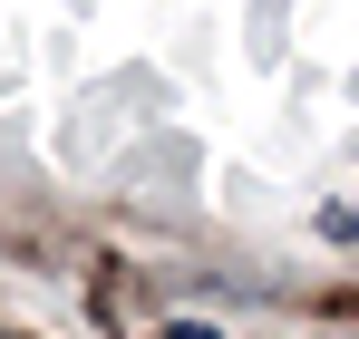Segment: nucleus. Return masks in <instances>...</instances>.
<instances>
[{
    "mask_svg": "<svg viewBox=\"0 0 359 339\" xmlns=\"http://www.w3.org/2000/svg\"><path fill=\"white\" fill-rule=\"evenodd\" d=\"M156 339H224V330H214V320H165Z\"/></svg>",
    "mask_w": 359,
    "mask_h": 339,
    "instance_id": "nucleus-1",
    "label": "nucleus"
},
{
    "mask_svg": "<svg viewBox=\"0 0 359 339\" xmlns=\"http://www.w3.org/2000/svg\"><path fill=\"white\" fill-rule=\"evenodd\" d=\"M330 233H340V242H359V204H340V214H330Z\"/></svg>",
    "mask_w": 359,
    "mask_h": 339,
    "instance_id": "nucleus-2",
    "label": "nucleus"
}]
</instances>
